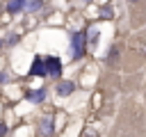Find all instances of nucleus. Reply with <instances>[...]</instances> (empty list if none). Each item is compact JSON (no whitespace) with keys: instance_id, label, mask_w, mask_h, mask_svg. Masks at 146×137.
<instances>
[{"instance_id":"nucleus-1","label":"nucleus","mask_w":146,"mask_h":137,"mask_svg":"<svg viewBox=\"0 0 146 137\" xmlns=\"http://www.w3.org/2000/svg\"><path fill=\"white\" fill-rule=\"evenodd\" d=\"M71 59H80L84 55V32H73L71 34Z\"/></svg>"},{"instance_id":"nucleus-2","label":"nucleus","mask_w":146,"mask_h":137,"mask_svg":"<svg viewBox=\"0 0 146 137\" xmlns=\"http://www.w3.org/2000/svg\"><path fill=\"white\" fill-rule=\"evenodd\" d=\"M43 64H46V73L48 75H52V78H59L62 75V59L59 57H46Z\"/></svg>"},{"instance_id":"nucleus-3","label":"nucleus","mask_w":146,"mask_h":137,"mask_svg":"<svg viewBox=\"0 0 146 137\" xmlns=\"http://www.w3.org/2000/svg\"><path fill=\"white\" fill-rule=\"evenodd\" d=\"M30 75H46V64L41 57H34V62L30 66Z\"/></svg>"},{"instance_id":"nucleus-4","label":"nucleus","mask_w":146,"mask_h":137,"mask_svg":"<svg viewBox=\"0 0 146 137\" xmlns=\"http://www.w3.org/2000/svg\"><path fill=\"white\" fill-rule=\"evenodd\" d=\"M23 7H25V0H9L7 2V11L9 14H18Z\"/></svg>"},{"instance_id":"nucleus-5","label":"nucleus","mask_w":146,"mask_h":137,"mask_svg":"<svg viewBox=\"0 0 146 137\" xmlns=\"http://www.w3.org/2000/svg\"><path fill=\"white\" fill-rule=\"evenodd\" d=\"M73 89H75V84H73V82H59L57 94H59V96H68V94H73Z\"/></svg>"},{"instance_id":"nucleus-6","label":"nucleus","mask_w":146,"mask_h":137,"mask_svg":"<svg viewBox=\"0 0 146 137\" xmlns=\"http://www.w3.org/2000/svg\"><path fill=\"white\" fill-rule=\"evenodd\" d=\"M27 98H30L32 103H41V100L46 98V91H43V89H36V91H27Z\"/></svg>"},{"instance_id":"nucleus-7","label":"nucleus","mask_w":146,"mask_h":137,"mask_svg":"<svg viewBox=\"0 0 146 137\" xmlns=\"http://www.w3.org/2000/svg\"><path fill=\"white\" fill-rule=\"evenodd\" d=\"M39 130H41L43 135H50V132L55 130V126H52V119H48V116H46V119L41 121V128H39Z\"/></svg>"},{"instance_id":"nucleus-8","label":"nucleus","mask_w":146,"mask_h":137,"mask_svg":"<svg viewBox=\"0 0 146 137\" xmlns=\"http://www.w3.org/2000/svg\"><path fill=\"white\" fill-rule=\"evenodd\" d=\"M84 41H89V43H96V41H98V27H91V30H89V34L84 37Z\"/></svg>"},{"instance_id":"nucleus-9","label":"nucleus","mask_w":146,"mask_h":137,"mask_svg":"<svg viewBox=\"0 0 146 137\" xmlns=\"http://www.w3.org/2000/svg\"><path fill=\"white\" fill-rule=\"evenodd\" d=\"M100 18H112V7H100Z\"/></svg>"},{"instance_id":"nucleus-10","label":"nucleus","mask_w":146,"mask_h":137,"mask_svg":"<svg viewBox=\"0 0 146 137\" xmlns=\"http://www.w3.org/2000/svg\"><path fill=\"white\" fill-rule=\"evenodd\" d=\"M39 7H41V0H30V5H27L30 11H34V9H39Z\"/></svg>"},{"instance_id":"nucleus-11","label":"nucleus","mask_w":146,"mask_h":137,"mask_svg":"<svg viewBox=\"0 0 146 137\" xmlns=\"http://www.w3.org/2000/svg\"><path fill=\"white\" fill-rule=\"evenodd\" d=\"M5 132H7V126H5V123H0V135H5Z\"/></svg>"},{"instance_id":"nucleus-12","label":"nucleus","mask_w":146,"mask_h":137,"mask_svg":"<svg viewBox=\"0 0 146 137\" xmlns=\"http://www.w3.org/2000/svg\"><path fill=\"white\" fill-rule=\"evenodd\" d=\"M130 2H139V0H130Z\"/></svg>"},{"instance_id":"nucleus-13","label":"nucleus","mask_w":146,"mask_h":137,"mask_svg":"<svg viewBox=\"0 0 146 137\" xmlns=\"http://www.w3.org/2000/svg\"><path fill=\"white\" fill-rule=\"evenodd\" d=\"M0 46H2V41H0Z\"/></svg>"}]
</instances>
